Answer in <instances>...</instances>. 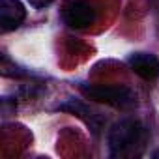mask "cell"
Masks as SVG:
<instances>
[{"label":"cell","mask_w":159,"mask_h":159,"mask_svg":"<svg viewBox=\"0 0 159 159\" xmlns=\"http://www.w3.org/2000/svg\"><path fill=\"white\" fill-rule=\"evenodd\" d=\"M148 142V129L133 118L120 120L109 133V152L112 157L140 155Z\"/></svg>","instance_id":"obj_1"},{"label":"cell","mask_w":159,"mask_h":159,"mask_svg":"<svg viewBox=\"0 0 159 159\" xmlns=\"http://www.w3.org/2000/svg\"><path fill=\"white\" fill-rule=\"evenodd\" d=\"M81 90L86 98L107 103L116 109H133L137 105V96L125 86H103V84H81Z\"/></svg>","instance_id":"obj_2"},{"label":"cell","mask_w":159,"mask_h":159,"mask_svg":"<svg viewBox=\"0 0 159 159\" xmlns=\"http://www.w3.org/2000/svg\"><path fill=\"white\" fill-rule=\"evenodd\" d=\"M64 21L69 28L83 30L96 23V10L86 0H75L64 10Z\"/></svg>","instance_id":"obj_3"},{"label":"cell","mask_w":159,"mask_h":159,"mask_svg":"<svg viewBox=\"0 0 159 159\" xmlns=\"http://www.w3.org/2000/svg\"><path fill=\"white\" fill-rule=\"evenodd\" d=\"M26 17V10L19 0H0V30L2 34L21 26Z\"/></svg>","instance_id":"obj_4"},{"label":"cell","mask_w":159,"mask_h":159,"mask_svg":"<svg viewBox=\"0 0 159 159\" xmlns=\"http://www.w3.org/2000/svg\"><path fill=\"white\" fill-rule=\"evenodd\" d=\"M129 67L144 81H155L159 77V58L152 52H135L129 56Z\"/></svg>","instance_id":"obj_5"},{"label":"cell","mask_w":159,"mask_h":159,"mask_svg":"<svg viewBox=\"0 0 159 159\" xmlns=\"http://www.w3.org/2000/svg\"><path fill=\"white\" fill-rule=\"evenodd\" d=\"M28 2H30V6H32V8H36V10H43V8L51 6L54 0H28Z\"/></svg>","instance_id":"obj_6"}]
</instances>
